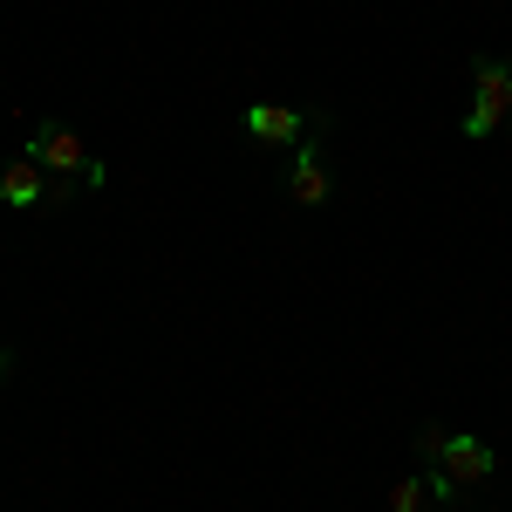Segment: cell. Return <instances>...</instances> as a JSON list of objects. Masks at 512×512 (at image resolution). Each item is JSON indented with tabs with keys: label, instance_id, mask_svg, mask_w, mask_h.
<instances>
[{
	"label": "cell",
	"instance_id": "cell-1",
	"mask_svg": "<svg viewBox=\"0 0 512 512\" xmlns=\"http://www.w3.org/2000/svg\"><path fill=\"white\" fill-rule=\"evenodd\" d=\"M21 158H35L41 171H62V178H82V185H103V164L82 151V137L69 130V123H35Z\"/></svg>",
	"mask_w": 512,
	"mask_h": 512
},
{
	"label": "cell",
	"instance_id": "cell-7",
	"mask_svg": "<svg viewBox=\"0 0 512 512\" xmlns=\"http://www.w3.org/2000/svg\"><path fill=\"white\" fill-rule=\"evenodd\" d=\"M246 130H253L260 144H294L308 123L294 117V110H280V103H253V110H246Z\"/></svg>",
	"mask_w": 512,
	"mask_h": 512
},
{
	"label": "cell",
	"instance_id": "cell-8",
	"mask_svg": "<svg viewBox=\"0 0 512 512\" xmlns=\"http://www.w3.org/2000/svg\"><path fill=\"white\" fill-rule=\"evenodd\" d=\"M0 376H7V349H0Z\"/></svg>",
	"mask_w": 512,
	"mask_h": 512
},
{
	"label": "cell",
	"instance_id": "cell-6",
	"mask_svg": "<svg viewBox=\"0 0 512 512\" xmlns=\"http://www.w3.org/2000/svg\"><path fill=\"white\" fill-rule=\"evenodd\" d=\"M458 485L444 472H424V478H396V492H390V512H437L444 499H451Z\"/></svg>",
	"mask_w": 512,
	"mask_h": 512
},
{
	"label": "cell",
	"instance_id": "cell-4",
	"mask_svg": "<svg viewBox=\"0 0 512 512\" xmlns=\"http://www.w3.org/2000/svg\"><path fill=\"white\" fill-rule=\"evenodd\" d=\"M328 158H321V144H301L294 151V171H287V198L294 205H328Z\"/></svg>",
	"mask_w": 512,
	"mask_h": 512
},
{
	"label": "cell",
	"instance_id": "cell-2",
	"mask_svg": "<svg viewBox=\"0 0 512 512\" xmlns=\"http://www.w3.org/2000/svg\"><path fill=\"white\" fill-rule=\"evenodd\" d=\"M512 117V62L499 55H478L472 69V110H465V137H492Z\"/></svg>",
	"mask_w": 512,
	"mask_h": 512
},
{
	"label": "cell",
	"instance_id": "cell-5",
	"mask_svg": "<svg viewBox=\"0 0 512 512\" xmlns=\"http://www.w3.org/2000/svg\"><path fill=\"white\" fill-rule=\"evenodd\" d=\"M41 198H48V171L35 158H14L0 164V205H21V212H41Z\"/></svg>",
	"mask_w": 512,
	"mask_h": 512
},
{
	"label": "cell",
	"instance_id": "cell-9",
	"mask_svg": "<svg viewBox=\"0 0 512 512\" xmlns=\"http://www.w3.org/2000/svg\"><path fill=\"white\" fill-rule=\"evenodd\" d=\"M506 137H512V117H506Z\"/></svg>",
	"mask_w": 512,
	"mask_h": 512
},
{
	"label": "cell",
	"instance_id": "cell-3",
	"mask_svg": "<svg viewBox=\"0 0 512 512\" xmlns=\"http://www.w3.org/2000/svg\"><path fill=\"white\" fill-rule=\"evenodd\" d=\"M492 465H499V451L485 437H444V451H437V472L451 478V485H485Z\"/></svg>",
	"mask_w": 512,
	"mask_h": 512
}]
</instances>
